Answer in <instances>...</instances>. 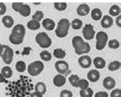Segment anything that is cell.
Listing matches in <instances>:
<instances>
[{
    "label": "cell",
    "instance_id": "ffe728a7",
    "mask_svg": "<svg viewBox=\"0 0 124 97\" xmlns=\"http://www.w3.org/2000/svg\"><path fill=\"white\" fill-rule=\"evenodd\" d=\"M35 91L41 93L42 95H44L47 91V87L44 83L42 82H39L36 84L35 85Z\"/></svg>",
    "mask_w": 124,
    "mask_h": 97
},
{
    "label": "cell",
    "instance_id": "f1b7e54d",
    "mask_svg": "<svg viewBox=\"0 0 124 97\" xmlns=\"http://www.w3.org/2000/svg\"><path fill=\"white\" fill-rule=\"evenodd\" d=\"M93 95V91L91 88L89 87L84 90H80V97H92Z\"/></svg>",
    "mask_w": 124,
    "mask_h": 97
},
{
    "label": "cell",
    "instance_id": "484cf974",
    "mask_svg": "<svg viewBox=\"0 0 124 97\" xmlns=\"http://www.w3.org/2000/svg\"><path fill=\"white\" fill-rule=\"evenodd\" d=\"M121 67V63L118 60H115L111 62L108 66V69L111 72L116 71L119 69Z\"/></svg>",
    "mask_w": 124,
    "mask_h": 97
},
{
    "label": "cell",
    "instance_id": "3957f363",
    "mask_svg": "<svg viewBox=\"0 0 124 97\" xmlns=\"http://www.w3.org/2000/svg\"><path fill=\"white\" fill-rule=\"evenodd\" d=\"M36 41L41 48L47 49L52 44V39L48 34L44 32H39L36 36Z\"/></svg>",
    "mask_w": 124,
    "mask_h": 97
},
{
    "label": "cell",
    "instance_id": "5b68a950",
    "mask_svg": "<svg viewBox=\"0 0 124 97\" xmlns=\"http://www.w3.org/2000/svg\"><path fill=\"white\" fill-rule=\"evenodd\" d=\"M1 57L3 62L6 64L9 65L11 64L12 61L13 60L14 51L8 45H3V51L1 55Z\"/></svg>",
    "mask_w": 124,
    "mask_h": 97
},
{
    "label": "cell",
    "instance_id": "d6a6232c",
    "mask_svg": "<svg viewBox=\"0 0 124 97\" xmlns=\"http://www.w3.org/2000/svg\"><path fill=\"white\" fill-rule=\"evenodd\" d=\"M54 7L55 9L59 11L66 10L67 7V4L64 2H55L54 3Z\"/></svg>",
    "mask_w": 124,
    "mask_h": 97
},
{
    "label": "cell",
    "instance_id": "ee69618b",
    "mask_svg": "<svg viewBox=\"0 0 124 97\" xmlns=\"http://www.w3.org/2000/svg\"><path fill=\"white\" fill-rule=\"evenodd\" d=\"M30 97H43V95L41 93L36 92V91H34L33 93H32L30 95Z\"/></svg>",
    "mask_w": 124,
    "mask_h": 97
},
{
    "label": "cell",
    "instance_id": "83f0119b",
    "mask_svg": "<svg viewBox=\"0 0 124 97\" xmlns=\"http://www.w3.org/2000/svg\"><path fill=\"white\" fill-rule=\"evenodd\" d=\"M9 41H10V42L13 44H15V45H19L22 43L24 41V39L22 38L18 37L17 36H15V35L11 34L9 36Z\"/></svg>",
    "mask_w": 124,
    "mask_h": 97
},
{
    "label": "cell",
    "instance_id": "4dcf8cb0",
    "mask_svg": "<svg viewBox=\"0 0 124 97\" xmlns=\"http://www.w3.org/2000/svg\"><path fill=\"white\" fill-rule=\"evenodd\" d=\"M40 57L44 62H49L52 59V54L47 51H43L40 53Z\"/></svg>",
    "mask_w": 124,
    "mask_h": 97
},
{
    "label": "cell",
    "instance_id": "52a82bcc",
    "mask_svg": "<svg viewBox=\"0 0 124 97\" xmlns=\"http://www.w3.org/2000/svg\"><path fill=\"white\" fill-rule=\"evenodd\" d=\"M55 70L61 75H64L68 72L69 65L67 62L64 60H58L55 64Z\"/></svg>",
    "mask_w": 124,
    "mask_h": 97
},
{
    "label": "cell",
    "instance_id": "f6af8a7d",
    "mask_svg": "<svg viewBox=\"0 0 124 97\" xmlns=\"http://www.w3.org/2000/svg\"><path fill=\"white\" fill-rule=\"evenodd\" d=\"M3 51V45H2V44H0V55H1Z\"/></svg>",
    "mask_w": 124,
    "mask_h": 97
},
{
    "label": "cell",
    "instance_id": "9c48e42d",
    "mask_svg": "<svg viewBox=\"0 0 124 97\" xmlns=\"http://www.w3.org/2000/svg\"><path fill=\"white\" fill-rule=\"evenodd\" d=\"M72 46L75 50V52H77L85 45V42L84 39L79 36H74L72 40Z\"/></svg>",
    "mask_w": 124,
    "mask_h": 97
},
{
    "label": "cell",
    "instance_id": "7a4b0ae2",
    "mask_svg": "<svg viewBox=\"0 0 124 97\" xmlns=\"http://www.w3.org/2000/svg\"><path fill=\"white\" fill-rule=\"evenodd\" d=\"M44 68V65L41 61L36 60L29 64L28 67V72L32 77L39 75Z\"/></svg>",
    "mask_w": 124,
    "mask_h": 97
},
{
    "label": "cell",
    "instance_id": "1f68e13d",
    "mask_svg": "<svg viewBox=\"0 0 124 97\" xmlns=\"http://www.w3.org/2000/svg\"><path fill=\"white\" fill-rule=\"evenodd\" d=\"M91 51V45L88 42H85V45L82 47L79 51L76 52V54L78 55H82V54H87L89 52Z\"/></svg>",
    "mask_w": 124,
    "mask_h": 97
},
{
    "label": "cell",
    "instance_id": "ba28073f",
    "mask_svg": "<svg viewBox=\"0 0 124 97\" xmlns=\"http://www.w3.org/2000/svg\"><path fill=\"white\" fill-rule=\"evenodd\" d=\"M11 34L15 35V36L24 39L25 35H26V29H25V27L24 26V25L21 24H16V26L13 27Z\"/></svg>",
    "mask_w": 124,
    "mask_h": 97
},
{
    "label": "cell",
    "instance_id": "ac0fdd59",
    "mask_svg": "<svg viewBox=\"0 0 124 97\" xmlns=\"http://www.w3.org/2000/svg\"><path fill=\"white\" fill-rule=\"evenodd\" d=\"M31 12V9L30 7V6L28 5V4H23L21 7L19 9V11L18 13L20 14L23 17H28L30 15Z\"/></svg>",
    "mask_w": 124,
    "mask_h": 97
},
{
    "label": "cell",
    "instance_id": "8fae6325",
    "mask_svg": "<svg viewBox=\"0 0 124 97\" xmlns=\"http://www.w3.org/2000/svg\"><path fill=\"white\" fill-rule=\"evenodd\" d=\"M101 24L102 28H104V29H108L113 26L114 19L110 16L105 15L102 17Z\"/></svg>",
    "mask_w": 124,
    "mask_h": 97
},
{
    "label": "cell",
    "instance_id": "4316f807",
    "mask_svg": "<svg viewBox=\"0 0 124 97\" xmlns=\"http://www.w3.org/2000/svg\"><path fill=\"white\" fill-rule=\"evenodd\" d=\"M15 67H16V70L18 72L23 73L25 72V70L26 69V64L24 61L19 60L16 62Z\"/></svg>",
    "mask_w": 124,
    "mask_h": 97
},
{
    "label": "cell",
    "instance_id": "44dd1931",
    "mask_svg": "<svg viewBox=\"0 0 124 97\" xmlns=\"http://www.w3.org/2000/svg\"><path fill=\"white\" fill-rule=\"evenodd\" d=\"M91 17L94 21H100L102 17V12L99 8H94L91 11Z\"/></svg>",
    "mask_w": 124,
    "mask_h": 97
},
{
    "label": "cell",
    "instance_id": "d4e9b609",
    "mask_svg": "<svg viewBox=\"0 0 124 97\" xmlns=\"http://www.w3.org/2000/svg\"><path fill=\"white\" fill-rule=\"evenodd\" d=\"M1 75L6 78H10L13 75V70L11 68L8 66H5L2 68L1 70Z\"/></svg>",
    "mask_w": 124,
    "mask_h": 97
},
{
    "label": "cell",
    "instance_id": "603a6c76",
    "mask_svg": "<svg viewBox=\"0 0 124 97\" xmlns=\"http://www.w3.org/2000/svg\"><path fill=\"white\" fill-rule=\"evenodd\" d=\"M53 55L55 58L59 59H62L66 57V52L62 49L57 48V49H55L53 51Z\"/></svg>",
    "mask_w": 124,
    "mask_h": 97
},
{
    "label": "cell",
    "instance_id": "5bb4252c",
    "mask_svg": "<svg viewBox=\"0 0 124 97\" xmlns=\"http://www.w3.org/2000/svg\"><path fill=\"white\" fill-rule=\"evenodd\" d=\"M66 83V78L64 76L61 74L56 75L53 78V83L57 87H61L64 85Z\"/></svg>",
    "mask_w": 124,
    "mask_h": 97
},
{
    "label": "cell",
    "instance_id": "e575fe53",
    "mask_svg": "<svg viewBox=\"0 0 124 97\" xmlns=\"http://www.w3.org/2000/svg\"><path fill=\"white\" fill-rule=\"evenodd\" d=\"M79 79H80V78L78 75L72 74L69 77V82L73 87L78 88V83Z\"/></svg>",
    "mask_w": 124,
    "mask_h": 97
},
{
    "label": "cell",
    "instance_id": "2e32d148",
    "mask_svg": "<svg viewBox=\"0 0 124 97\" xmlns=\"http://www.w3.org/2000/svg\"><path fill=\"white\" fill-rule=\"evenodd\" d=\"M42 25L43 28L47 30H53L55 29V22L50 18H45L42 21Z\"/></svg>",
    "mask_w": 124,
    "mask_h": 97
},
{
    "label": "cell",
    "instance_id": "60d3db41",
    "mask_svg": "<svg viewBox=\"0 0 124 97\" xmlns=\"http://www.w3.org/2000/svg\"><path fill=\"white\" fill-rule=\"evenodd\" d=\"M6 12V6L4 3L0 2V16H3Z\"/></svg>",
    "mask_w": 124,
    "mask_h": 97
},
{
    "label": "cell",
    "instance_id": "7402d4cb",
    "mask_svg": "<svg viewBox=\"0 0 124 97\" xmlns=\"http://www.w3.org/2000/svg\"><path fill=\"white\" fill-rule=\"evenodd\" d=\"M27 27L30 30H36L39 29L41 27V24H40L39 22L34 20V19H31L27 23Z\"/></svg>",
    "mask_w": 124,
    "mask_h": 97
},
{
    "label": "cell",
    "instance_id": "277c9868",
    "mask_svg": "<svg viewBox=\"0 0 124 97\" xmlns=\"http://www.w3.org/2000/svg\"><path fill=\"white\" fill-rule=\"evenodd\" d=\"M95 38H96L95 48L98 51H102L105 47L107 43L108 42V35L104 31H99L97 33Z\"/></svg>",
    "mask_w": 124,
    "mask_h": 97
},
{
    "label": "cell",
    "instance_id": "f35d334b",
    "mask_svg": "<svg viewBox=\"0 0 124 97\" xmlns=\"http://www.w3.org/2000/svg\"><path fill=\"white\" fill-rule=\"evenodd\" d=\"M110 97H121V90L119 89H115L112 91Z\"/></svg>",
    "mask_w": 124,
    "mask_h": 97
},
{
    "label": "cell",
    "instance_id": "836d02e7",
    "mask_svg": "<svg viewBox=\"0 0 124 97\" xmlns=\"http://www.w3.org/2000/svg\"><path fill=\"white\" fill-rule=\"evenodd\" d=\"M89 87V82L88 80L84 78L79 79L78 83V88H80V90H84Z\"/></svg>",
    "mask_w": 124,
    "mask_h": 97
},
{
    "label": "cell",
    "instance_id": "74e56055",
    "mask_svg": "<svg viewBox=\"0 0 124 97\" xmlns=\"http://www.w3.org/2000/svg\"><path fill=\"white\" fill-rule=\"evenodd\" d=\"M60 97H73V94L70 90H63L60 93Z\"/></svg>",
    "mask_w": 124,
    "mask_h": 97
},
{
    "label": "cell",
    "instance_id": "8992f818",
    "mask_svg": "<svg viewBox=\"0 0 124 97\" xmlns=\"http://www.w3.org/2000/svg\"><path fill=\"white\" fill-rule=\"evenodd\" d=\"M82 34L84 39L87 41L93 39L95 35V31L93 26L91 24H86L82 29Z\"/></svg>",
    "mask_w": 124,
    "mask_h": 97
},
{
    "label": "cell",
    "instance_id": "7bdbcfd3",
    "mask_svg": "<svg viewBox=\"0 0 124 97\" xmlns=\"http://www.w3.org/2000/svg\"><path fill=\"white\" fill-rule=\"evenodd\" d=\"M115 23H116V24H117L118 28H121V16L120 15H119V16L116 17Z\"/></svg>",
    "mask_w": 124,
    "mask_h": 97
},
{
    "label": "cell",
    "instance_id": "4fadbf2b",
    "mask_svg": "<svg viewBox=\"0 0 124 97\" xmlns=\"http://www.w3.org/2000/svg\"><path fill=\"white\" fill-rule=\"evenodd\" d=\"M116 85L115 80L113 77H107L103 80V86L107 90H112L114 89Z\"/></svg>",
    "mask_w": 124,
    "mask_h": 97
},
{
    "label": "cell",
    "instance_id": "f546056e",
    "mask_svg": "<svg viewBox=\"0 0 124 97\" xmlns=\"http://www.w3.org/2000/svg\"><path fill=\"white\" fill-rule=\"evenodd\" d=\"M82 25H83V22H82V20H80V19H78V18L74 19L70 24V26L72 29H75V30L80 29L82 27Z\"/></svg>",
    "mask_w": 124,
    "mask_h": 97
},
{
    "label": "cell",
    "instance_id": "b9f144b4",
    "mask_svg": "<svg viewBox=\"0 0 124 97\" xmlns=\"http://www.w3.org/2000/svg\"><path fill=\"white\" fill-rule=\"evenodd\" d=\"M95 97H108V95L105 91H98L95 94Z\"/></svg>",
    "mask_w": 124,
    "mask_h": 97
},
{
    "label": "cell",
    "instance_id": "30bf717a",
    "mask_svg": "<svg viewBox=\"0 0 124 97\" xmlns=\"http://www.w3.org/2000/svg\"><path fill=\"white\" fill-rule=\"evenodd\" d=\"M92 59L89 55H82L78 59V63L83 68H88L92 65Z\"/></svg>",
    "mask_w": 124,
    "mask_h": 97
},
{
    "label": "cell",
    "instance_id": "6da1fadb",
    "mask_svg": "<svg viewBox=\"0 0 124 97\" xmlns=\"http://www.w3.org/2000/svg\"><path fill=\"white\" fill-rule=\"evenodd\" d=\"M70 26V23L68 19L66 18L60 19L57 24V28L55 30L56 36L59 38H64L67 36Z\"/></svg>",
    "mask_w": 124,
    "mask_h": 97
},
{
    "label": "cell",
    "instance_id": "ab89813d",
    "mask_svg": "<svg viewBox=\"0 0 124 97\" xmlns=\"http://www.w3.org/2000/svg\"><path fill=\"white\" fill-rule=\"evenodd\" d=\"M23 4V3H21V2L13 3V4H12V8H13V9L14 11H15L18 12V13L19 9H20V7H21V6H22Z\"/></svg>",
    "mask_w": 124,
    "mask_h": 97
},
{
    "label": "cell",
    "instance_id": "e0dca14e",
    "mask_svg": "<svg viewBox=\"0 0 124 97\" xmlns=\"http://www.w3.org/2000/svg\"><path fill=\"white\" fill-rule=\"evenodd\" d=\"M93 64L95 68L97 69H103L105 67L106 62L105 59L101 57H97L93 59Z\"/></svg>",
    "mask_w": 124,
    "mask_h": 97
},
{
    "label": "cell",
    "instance_id": "d590c367",
    "mask_svg": "<svg viewBox=\"0 0 124 97\" xmlns=\"http://www.w3.org/2000/svg\"><path fill=\"white\" fill-rule=\"evenodd\" d=\"M44 13L42 11H37L33 15H32V19L37 21L39 22L42 20V19L44 18Z\"/></svg>",
    "mask_w": 124,
    "mask_h": 97
},
{
    "label": "cell",
    "instance_id": "cb8c5ba5",
    "mask_svg": "<svg viewBox=\"0 0 124 97\" xmlns=\"http://www.w3.org/2000/svg\"><path fill=\"white\" fill-rule=\"evenodd\" d=\"M108 13H109L111 17L112 16H114V17L117 16V17L118 16L120 15V8L117 4H114L110 7Z\"/></svg>",
    "mask_w": 124,
    "mask_h": 97
},
{
    "label": "cell",
    "instance_id": "d6986e66",
    "mask_svg": "<svg viewBox=\"0 0 124 97\" xmlns=\"http://www.w3.org/2000/svg\"><path fill=\"white\" fill-rule=\"evenodd\" d=\"M2 22L6 28H10L13 26L15 21L11 16L6 15V16H3L2 18Z\"/></svg>",
    "mask_w": 124,
    "mask_h": 97
},
{
    "label": "cell",
    "instance_id": "9a60e30c",
    "mask_svg": "<svg viewBox=\"0 0 124 97\" xmlns=\"http://www.w3.org/2000/svg\"><path fill=\"white\" fill-rule=\"evenodd\" d=\"M90 13V7L87 4H80L77 8V13L80 16H85Z\"/></svg>",
    "mask_w": 124,
    "mask_h": 97
},
{
    "label": "cell",
    "instance_id": "7c38bea8",
    "mask_svg": "<svg viewBox=\"0 0 124 97\" xmlns=\"http://www.w3.org/2000/svg\"><path fill=\"white\" fill-rule=\"evenodd\" d=\"M87 77L89 81H90L91 82H97L99 80L100 77H101V74L97 70L92 69L88 72Z\"/></svg>",
    "mask_w": 124,
    "mask_h": 97
},
{
    "label": "cell",
    "instance_id": "8d00e7d4",
    "mask_svg": "<svg viewBox=\"0 0 124 97\" xmlns=\"http://www.w3.org/2000/svg\"><path fill=\"white\" fill-rule=\"evenodd\" d=\"M108 45L112 49H117L120 47V43L117 39H112L108 41Z\"/></svg>",
    "mask_w": 124,
    "mask_h": 97
}]
</instances>
